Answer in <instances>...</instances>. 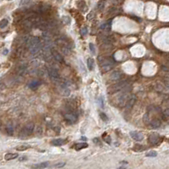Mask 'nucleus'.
Listing matches in <instances>:
<instances>
[{
    "instance_id": "1",
    "label": "nucleus",
    "mask_w": 169,
    "mask_h": 169,
    "mask_svg": "<svg viewBox=\"0 0 169 169\" xmlns=\"http://www.w3.org/2000/svg\"><path fill=\"white\" fill-rule=\"evenodd\" d=\"M99 59H100L101 69L104 72L108 71L109 70L112 68V62H111V61H109L108 58H104V57H101V58H100V57H99Z\"/></svg>"
},
{
    "instance_id": "2",
    "label": "nucleus",
    "mask_w": 169,
    "mask_h": 169,
    "mask_svg": "<svg viewBox=\"0 0 169 169\" xmlns=\"http://www.w3.org/2000/svg\"><path fill=\"white\" fill-rule=\"evenodd\" d=\"M64 118H65V120L67 122H69L70 124H72V123L77 121V115L76 114L75 112H73V111H68L67 113H65V114L64 115Z\"/></svg>"
},
{
    "instance_id": "3",
    "label": "nucleus",
    "mask_w": 169,
    "mask_h": 169,
    "mask_svg": "<svg viewBox=\"0 0 169 169\" xmlns=\"http://www.w3.org/2000/svg\"><path fill=\"white\" fill-rule=\"evenodd\" d=\"M33 129H34V123L30 122L24 127L22 133H24L25 136H28V135L32 134V133H33Z\"/></svg>"
},
{
    "instance_id": "4",
    "label": "nucleus",
    "mask_w": 169,
    "mask_h": 169,
    "mask_svg": "<svg viewBox=\"0 0 169 169\" xmlns=\"http://www.w3.org/2000/svg\"><path fill=\"white\" fill-rule=\"evenodd\" d=\"M148 140H149V142L150 144H152V145H156V144H157L158 142H159L160 136L158 133H152L149 135Z\"/></svg>"
},
{
    "instance_id": "5",
    "label": "nucleus",
    "mask_w": 169,
    "mask_h": 169,
    "mask_svg": "<svg viewBox=\"0 0 169 169\" xmlns=\"http://www.w3.org/2000/svg\"><path fill=\"white\" fill-rule=\"evenodd\" d=\"M49 75L53 80L59 79V74L58 70H57L56 68H55V67H50V68H49Z\"/></svg>"
},
{
    "instance_id": "6",
    "label": "nucleus",
    "mask_w": 169,
    "mask_h": 169,
    "mask_svg": "<svg viewBox=\"0 0 169 169\" xmlns=\"http://www.w3.org/2000/svg\"><path fill=\"white\" fill-rule=\"evenodd\" d=\"M130 136L132 137V139L136 140V141H141V140H143V139H144L143 133H139V132H137V131H131Z\"/></svg>"
},
{
    "instance_id": "7",
    "label": "nucleus",
    "mask_w": 169,
    "mask_h": 169,
    "mask_svg": "<svg viewBox=\"0 0 169 169\" xmlns=\"http://www.w3.org/2000/svg\"><path fill=\"white\" fill-rule=\"evenodd\" d=\"M126 85V82H116V84H113V85H111L110 88H109V90H111L112 89L113 91H117V90H120V89H122L123 88L125 87Z\"/></svg>"
},
{
    "instance_id": "8",
    "label": "nucleus",
    "mask_w": 169,
    "mask_h": 169,
    "mask_svg": "<svg viewBox=\"0 0 169 169\" xmlns=\"http://www.w3.org/2000/svg\"><path fill=\"white\" fill-rule=\"evenodd\" d=\"M51 54H52L53 57L55 58V59L56 61H58L59 63H62L64 61L63 57L61 56V55L58 52V51L55 50V49H52V50H51Z\"/></svg>"
},
{
    "instance_id": "9",
    "label": "nucleus",
    "mask_w": 169,
    "mask_h": 169,
    "mask_svg": "<svg viewBox=\"0 0 169 169\" xmlns=\"http://www.w3.org/2000/svg\"><path fill=\"white\" fill-rule=\"evenodd\" d=\"M121 77V72H120V71H113L111 75V79L113 80V81H117V80H119Z\"/></svg>"
},
{
    "instance_id": "10",
    "label": "nucleus",
    "mask_w": 169,
    "mask_h": 169,
    "mask_svg": "<svg viewBox=\"0 0 169 169\" xmlns=\"http://www.w3.org/2000/svg\"><path fill=\"white\" fill-rule=\"evenodd\" d=\"M65 141H66V140H65V139H54V140H52L51 144H52L53 145H55V146H60V145H65Z\"/></svg>"
},
{
    "instance_id": "11",
    "label": "nucleus",
    "mask_w": 169,
    "mask_h": 169,
    "mask_svg": "<svg viewBox=\"0 0 169 169\" xmlns=\"http://www.w3.org/2000/svg\"><path fill=\"white\" fill-rule=\"evenodd\" d=\"M135 100H136V98H134V97H133V96L129 97L128 100H127V103H126V106H127V109L132 108V107L133 106V105H134Z\"/></svg>"
},
{
    "instance_id": "12",
    "label": "nucleus",
    "mask_w": 169,
    "mask_h": 169,
    "mask_svg": "<svg viewBox=\"0 0 169 169\" xmlns=\"http://www.w3.org/2000/svg\"><path fill=\"white\" fill-rule=\"evenodd\" d=\"M49 162H44L42 163H38V164H35L32 167V168H46L49 167Z\"/></svg>"
},
{
    "instance_id": "13",
    "label": "nucleus",
    "mask_w": 169,
    "mask_h": 169,
    "mask_svg": "<svg viewBox=\"0 0 169 169\" xmlns=\"http://www.w3.org/2000/svg\"><path fill=\"white\" fill-rule=\"evenodd\" d=\"M88 145L86 143H79V144H76L75 145H74V149L76 150H81L82 149H85V148H88Z\"/></svg>"
},
{
    "instance_id": "14",
    "label": "nucleus",
    "mask_w": 169,
    "mask_h": 169,
    "mask_svg": "<svg viewBox=\"0 0 169 169\" xmlns=\"http://www.w3.org/2000/svg\"><path fill=\"white\" fill-rule=\"evenodd\" d=\"M18 157V154L17 153H8L4 156V159L6 161H10V160H14L15 158Z\"/></svg>"
},
{
    "instance_id": "15",
    "label": "nucleus",
    "mask_w": 169,
    "mask_h": 169,
    "mask_svg": "<svg viewBox=\"0 0 169 169\" xmlns=\"http://www.w3.org/2000/svg\"><path fill=\"white\" fill-rule=\"evenodd\" d=\"M87 65H88V68L89 71H93V69H94V59L92 58H88L87 59Z\"/></svg>"
},
{
    "instance_id": "16",
    "label": "nucleus",
    "mask_w": 169,
    "mask_h": 169,
    "mask_svg": "<svg viewBox=\"0 0 169 169\" xmlns=\"http://www.w3.org/2000/svg\"><path fill=\"white\" fill-rule=\"evenodd\" d=\"M77 7L79 8L80 9L82 10V11H86V8H87V5H86L85 2L82 1V0H80V1L77 2Z\"/></svg>"
},
{
    "instance_id": "17",
    "label": "nucleus",
    "mask_w": 169,
    "mask_h": 169,
    "mask_svg": "<svg viewBox=\"0 0 169 169\" xmlns=\"http://www.w3.org/2000/svg\"><path fill=\"white\" fill-rule=\"evenodd\" d=\"M150 124L153 128H157V127H159L161 126V121L160 120H158V119H154V120L150 121Z\"/></svg>"
},
{
    "instance_id": "18",
    "label": "nucleus",
    "mask_w": 169,
    "mask_h": 169,
    "mask_svg": "<svg viewBox=\"0 0 169 169\" xmlns=\"http://www.w3.org/2000/svg\"><path fill=\"white\" fill-rule=\"evenodd\" d=\"M6 133L9 136H12L14 134V127L11 124H9L6 127Z\"/></svg>"
},
{
    "instance_id": "19",
    "label": "nucleus",
    "mask_w": 169,
    "mask_h": 169,
    "mask_svg": "<svg viewBox=\"0 0 169 169\" xmlns=\"http://www.w3.org/2000/svg\"><path fill=\"white\" fill-rule=\"evenodd\" d=\"M31 147L30 145H21L20 146H17L16 147V150H20V151H23V150H26L27 149H29Z\"/></svg>"
},
{
    "instance_id": "20",
    "label": "nucleus",
    "mask_w": 169,
    "mask_h": 169,
    "mask_svg": "<svg viewBox=\"0 0 169 169\" xmlns=\"http://www.w3.org/2000/svg\"><path fill=\"white\" fill-rule=\"evenodd\" d=\"M39 84H40V82H38V81H33V82H32L31 83L29 84V88H38V86H39Z\"/></svg>"
},
{
    "instance_id": "21",
    "label": "nucleus",
    "mask_w": 169,
    "mask_h": 169,
    "mask_svg": "<svg viewBox=\"0 0 169 169\" xmlns=\"http://www.w3.org/2000/svg\"><path fill=\"white\" fill-rule=\"evenodd\" d=\"M156 156H157V152L155 150H150L146 154V156H149V157H156Z\"/></svg>"
},
{
    "instance_id": "22",
    "label": "nucleus",
    "mask_w": 169,
    "mask_h": 169,
    "mask_svg": "<svg viewBox=\"0 0 169 169\" xmlns=\"http://www.w3.org/2000/svg\"><path fill=\"white\" fill-rule=\"evenodd\" d=\"M9 23V21H8L7 19H3L1 20V23H0V27L1 28H4L6 27V26Z\"/></svg>"
},
{
    "instance_id": "23",
    "label": "nucleus",
    "mask_w": 169,
    "mask_h": 169,
    "mask_svg": "<svg viewBox=\"0 0 169 169\" xmlns=\"http://www.w3.org/2000/svg\"><path fill=\"white\" fill-rule=\"evenodd\" d=\"M163 118L165 120H168L169 119V109H167L163 111Z\"/></svg>"
},
{
    "instance_id": "24",
    "label": "nucleus",
    "mask_w": 169,
    "mask_h": 169,
    "mask_svg": "<svg viewBox=\"0 0 169 169\" xmlns=\"http://www.w3.org/2000/svg\"><path fill=\"white\" fill-rule=\"evenodd\" d=\"M105 3H106V1H105V0H100V1L99 2V3H98V9H102L103 8H104V6H105Z\"/></svg>"
},
{
    "instance_id": "25",
    "label": "nucleus",
    "mask_w": 169,
    "mask_h": 169,
    "mask_svg": "<svg viewBox=\"0 0 169 169\" xmlns=\"http://www.w3.org/2000/svg\"><path fill=\"white\" fill-rule=\"evenodd\" d=\"M65 165V162H59V163L54 165L53 168H63Z\"/></svg>"
},
{
    "instance_id": "26",
    "label": "nucleus",
    "mask_w": 169,
    "mask_h": 169,
    "mask_svg": "<svg viewBox=\"0 0 169 169\" xmlns=\"http://www.w3.org/2000/svg\"><path fill=\"white\" fill-rule=\"evenodd\" d=\"M80 32H81V34L82 36H85V35L88 34V27H86V26H84V27H82L81 31H80Z\"/></svg>"
},
{
    "instance_id": "27",
    "label": "nucleus",
    "mask_w": 169,
    "mask_h": 169,
    "mask_svg": "<svg viewBox=\"0 0 169 169\" xmlns=\"http://www.w3.org/2000/svg\"><path fill=\"white\" fill-rule=\"evenodd\" d=\"M89 49H90V51H91V53L93 54V55L95 54V47H94V44H92V43H90L89 44Z\"/></svg>"
},
{
    "instance_id": "28",
    "label": "nucleus",
    "mask_w": 169,
    "mask_h": 169,
    "mask_svg": "<svg viewBox=\"0 0 169 169\" xmlns=\"http://www.w3.org/2000/svg\"><path fill=\"white\" fill-rule=\"evenodd\" d=\"M100 118H101L104 121H108V116H107L105 114V113L101 112V113H100Z\"/></svg>"
},
{
    "instance_id": "29",
    "label": "nucleus",
    "mask_w": 169,
    "mask_h": 169,
    "mask_svg": "<svg viewBox=\"0 0 169 169\" xmlns=\"http://www.w3.org/2000/svg\"><path fill=\"white\" fill-rule=\"evenodd\" d=\"M99 104H100V106L101 107L104 106V100H103L102 97H100V98H99Z\"/></svg>"
},
{
    "instance_id": "30",
    "label": "nucleus",
    "mask_w": 169,
    "mask_h": 169,
    "mask_svg": "<svg viewBox=\"0 0 169 169\" xmlns=\"http://www.w3.org/2000/svg\"><path fill=\"white\" fill-rule=\"evenodd\" d=\"M29 1H30V0H20V5H25V4H26V3H27Z\"/></svg>"
},
{
    "instance_id": "31",
    "label": "nucleus",
    "mask_w": 169,
    "mask_h": 169,
    "mask_svg": "<svg viewBox=\"0 0 169 169\" xmlns=\"http://www.w3.org/2000/svg\"><path fill=\"white\" fill-rule=\"evenodd\" d=\"M105 141H106L107 144H111V139L110 136H107L106 138H105Z\"/></svg>"
},
{
    "instance_id": "32",
    "label": "nucleus",
    "mask_w": 169,
    "mask_h": 169,
    "mask_svg": "<svg viewBox=\"0 0 169 169\" xmlns=\"http://www.w3.org/2000/svg\"><path fill=\"white\" fill-rule=\"evenodd\" d=\"M93 16H94V15H93V12H91V13H89V15L87 16V19L88 20H91Z\"/></svg>"
},
{
    "instance_id": "33",
    "label": "nucleus",
    "mask_w": 169,
    "mask_h": 169,
    "mask_svg": "<svg viewBox=\"0 0 169 169\" xmlns=\"http://www.w3.org/2000/svg\"><path fill=\"white\" fill-rule=\"evenodd\" d=\"M26 160V156H21V157L19 158V161H20V162H22V161H25Z\"/></svg>"
},
{
    "instance_id": "34",
    "label": "nucleus",
    "mask_w": 169,
    "mask_h": 169,
    "mask_svg": "<svg viewBox=\"0 0 169 169\" xmlns=\"http://www.w3.org/2000/svg\"><path fill=\"white\" fill-rule=\"evenodd\" d=\"M8 52H9V51H8V49H4V50H3V55H7L8 54Z\"/></svg>"
},
{
    "instance_id": "35",
    "label": "nucleus",
    "mask_w": 169,
    "mask_h": 169,
    "mask_svg": "<svg viewBox=\"0 0 169 169\" xmlns=\"http://www.w3.org/2000/svg\"><path fill=\"white\" fill-rule=\"evenodd\" d=\"M168 142H169V139H168Z\"/></svg>"
}]
</instances>
